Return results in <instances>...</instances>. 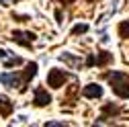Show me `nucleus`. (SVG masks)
I'll use <instances>...</instances> for the list:
<instances>
[{"mask_svg": "<svg viewBox=\"0 0 129 127\" xmlns=\"http://www.w3.org/2000/svg\"><path fill=\"white\" fill-rule=\"evenodd\" d=\"M105 80L109 82V86H111L115 97H119L123 101L129 99V74L127 72H119V70L105 72Z\"/></svg>", "mask_w": 129, "mask_h": 127, "instance_id": "f257e3e1", "label": "nucleus"}, {"mask_svg": "<svg viewBox=\"0 0 129 127\" xmlns=\"http://www.w3.org/2000/svg\"><path fill=\"white\" fill-rule=\"evenodd\" d=\"M115 59L113 57V53L111 51H96V53H88V57H86V61H84V68H105V66H109V64Z\"/></svg>", "mask_w": 129, "mask_h": 127, "instance_id": "f03ea898", "label": "nucleus"}, {"mask_svg": "<svg viewBox=\"0 0 129 127\" xmlns=\"http://www.w3.org/2000/svg\"><path fill=\"white\" fill-rule=\"evenodd\" d=\"M68 78H72V74H70V72L59 70V68H51L49 72H47V86L57 90V88H61L63 84H66Z\"/></svg>", "mask_w": 129, "mask_h": 127, "instance_id": "7ed1b4c3", "label": "nucleus"}, {"mask_svg": "<svg viewBox=\"0 0 129 127\" xmlns=\"http://www.w3.org/2000/svg\"><path fill=\"white\" fill-rule=\"evenodd\" d=\"M35 39H37V35L33 33V31H21V29H17V31H12V33H10V41L17 43V45L27 47V49L33 47Z\"/></svg>", "mask_w": 129, "mask_h": 127, "instance_id": "20e7f679", "label": "nucleus"}, {"mask_svg": "<svg viewBox=\"0 0 129 127\" xmlns=\"http://www.w3.org/2000/svg\"><path fill=\"white\" fill-rule=\"evenodd\" d=\"M0 84H4L6 88H23V72H2L0 74Z\"/></svg>", "mask_w": 129, "mask_h": 127, "instance_id": "39448f33", "label": "nucleus"}, {"mask_svg": "<svg viewBox=\"0 0 129 127\" xmlns=\"http://www.w3.org/2000/svg\"><path fill=\"white\" fill-rule=\"evenodd\" d=\"M121 107L117 103H105L103 105V111H101V115H99V121L96 123H105V119H113V117H117L121 115Z\"/></svg>", "mask_w": 129, "mask_h": 127, "instance_id": "423d86ee", "label": "nucleus"}, {"mask_svg": "<svg viewBox=\"0 0 129 127\" xmlns=\"http://www.w3.org/2000/svg\"><path fill=\"white\" fill-rule=\"evenodd\" d=\"M37 68H39V66H37V61H29V64H27V68L23 70V88L19 90L21 94H25V92H27L29 82H31V80H33V78L37 76Z\"/></svg>", "mask_w": 129, "mask_h": 127, "instance_id": "0eeeda50", "label": "nucleus"}, {"mask_svg": "<svg viewBox=\"0 0 129 127\" xmlns=\"http://www.w3.org/2000/svg\"><path fill=\"white\" fill-rule=\"evenodd\" d=\"M51 103V94L47 92V88H43V86H37L35 90H33V105L35 107H47Z\"/></svg>", "mask_w": 129, "mask_h": 127, "instance_id": "6e6552de", "label": "nucleus"}, {"mask_svg": "<svg viewBox=\"0 0 129 127\" xmlns=\"http://www.w3.org/2000/svg\"><path fill=\"white\" fill-rule=\"evenodd\" d=\"M105 94V88L99 84V82H90L82 88V97L84 99H103Z\"/></svg>", "mask_w": 129, "mask_h": 127, "instance_id": "1a4fd4ad", "label": "nucleus"}, {"mask_svg": "<svg viewBox=\"0 0 129 127\" xmlns=\"http://www.w3.org/2000/svg\"><path fill=\"white\" fill-rule=\"evenodd\" d=\"M12 109H14V103H12V101H10L8 97H4V94H0V117H2V119L10 117Z\"/></svg>", "mask_w": 129, "mask_h": 127, "instance_id": "9d476101", "label": "nucleus"}, {"mask_svg": "<svg viewBox=\"0 0 129 127\" xmlns=\"http://www.w3.org/2000/svg\"><path fill=\"white\" fill-rule=\"evenodd\" d=\"M59 59L66 61V64H70V66H74V68L84 66V64H80V57H76V55H72V53H68V51H63V53L59 55Z\"/></svg>", "mask_w": 129, "mask_h": 127, "instance_id": "9b49d317", "label": "nucleus"}, {"mask_svg": "<svg viewBox=\"0 0 129 127\" xmlns=\"http://www.w3.org/2000/svg\"><path fill=\"white\" fill-rule=\"evenodd\" d=\"M117 33H119V37H121V39H129V19H125V21H121V23H119Z\"/></svg>", "mask_w": 129, "mask_h": 127, "instance_id": "f8f14e48", "label": "nucleus"}, {"mask_svg": "<svg viewBox=\"0 0 129 127\" xmlns=\"http://www.w3.org/2000/svg\"><path fill=\"white\" fill-rule=\"evenodd\" d=\"M21 64H25L23 57L12 55V57H4V64H2V66H4V68H14V66H21Z\"/></svg>", "mask_w": 129, "mask_h": 127, "instance_id": "ddd939ff", "label": "nucleus"}, {"mask_svg": "<svg viewBox=\"0 0 129 127\" xmlns=\"http://www.w3.org/2000/svg\"><path fill=\"white\" fill-rule=\"evenodd\" d=\"M86 31H88V25H86V23H78V25H74V27H72L70 35H74V37H76V35H84Z\"/></svg>", "mask_w": 129, "mask_h": 127, "instance_id": "4468645a", "label": "nucleus"}, {"mask_svg": "<svg viewBox=\"0 0 129 127\" xmlns=\"http://www.w3.org/2000/svg\"><path fill=\"white\" fill-rule=\"evenodd\" d=\"M68 123L66 121H47L45 123V127H66Z\"/></svg>", "mask_w": 129, "mask_h": 127, "instance_id": "2eb2a0df", "label": "nucleus"}, {"mask_svg": "<svg viewBox=\"0 0 129 127\" xmlns=\"http://www.w3.org/2000/svg\"><path fill=\"white\" fill-rule=\"evenodd\" d=\"M55 2H61L63 6H70V4H74V2H76V0H55Z\"/></svg>", "mask_w": 129, "mask_h": 127, "instance_id": "dca6fc26", "label": "nucleus"}, {"mask_svg": "<svg viewBox=\"0 0 129 127\" xmlns=\"http://www.w3.org/2000/svg\"><path fill=\"white\" fill-rule=\"evenodd\" d=\"M14 2H19V0H0V4H2V6H8V4H14Z\"/></svg>", "mask_w": 129, "mask_h": 127, "instance_id": "f3484780", "label": "nucleus"}, {"mask_svg": "<svg viewBox=\"0 0 129 127\" xmlns=\"http://www.w3.org/2000/svg\"><path fill=\"white\" fill-rule=\"evenodd\" d=\"M0 57H2V59H4V57H8V51H4V49H0Z\"/></svg>", "mask_w": 129, "mask_h": 127, "instance_id": "a211bd4d", "label": "nucleus"}, {"mask_svg": "<svg viewBox=\"0 0 129 127\" xmlns=\"http://www.w3.org/2000/svg\"><path fill=\"white\" fill-rule=\"evenodd\" d=\"M88 2H94V0H88Z\"/></svg>", "mask_w": 129, "mask_h": 127, "instance_id": "6ab92c4d", "label": "nucleus"}]
</instances>
